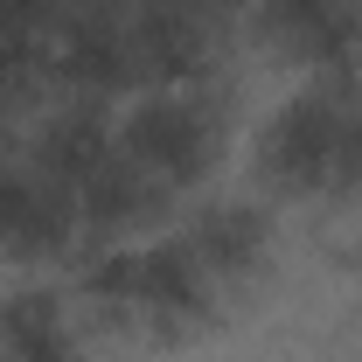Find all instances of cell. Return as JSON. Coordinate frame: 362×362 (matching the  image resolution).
Segmentation results:
<instances>
[{"label":"cell","mask_w":362,"mask_h":362,"mask_svg":"<svg viewBox=\"0 0 362 362\" xmlns=\"http://www.w3.org/2000/svg\"><path fill=\"white\" fill-rule=\"evenodd\" d=\"M216 139H223V112H216L209 90H195V84L146 90V98L126 105V119H119V153L133 168H146L168 195L209 175Z\"/></svg>","instance_id":"6da1fadb"},{"label":"cell","mask_w":362,"mask_h":362,"mask_svg":"<svg viewBox=\"0 0 362 362\" xmlns=\"http://www.w3.org/2000/svg\"><path fill=\"white\" fill-rule=\"evenodd\" d=\"M349 105L334 84H314L300 98H286L265 119V139H258V175L279 188V195H320L341 175V133H349Z\"/></svg>","instance_id":"7a4b0ae2"},{"label":"cell","mask_w":362,"mask_h":362,"mask_svg":"<svg viewBox=\"0 0 362 362\" xmlns=\"http://www.w3.org/2000/svg\"><path fill=\"white\" fill-rule=\"evenodd\" d=\"M49 70L77 98H112V90L139 84V56H133V28H126V0H70L56 14L49 35Z\"/></svg>","instance_id":"3957f363"},{"label":"cell","mask_w":362,"mask_h":362,"mask_svg":"<svg viewBox=\"0 0 362 362\" xmlns=\"http://www.w3.org/2000/svg\"><path fill=\"white\" fill-rule=\"evenodd\" d=\"M216 279L188 251V237H160V244H133V327L146 334H188L216 314Z\"/></svg>","instance_id":"277c9868"},{"label":"cell","mask_w":362,"mask_h":362,"mask_svg":"<svg viewBox=\"0 0 362 362\" xmlns=\"http://www.w3.org/2000/svg\"><path fill=\"white\" fill-rule=\"evenodd\" d=\"M126 28H133V56H139V84H195L209 70V35L216 14L202 0H126Z\"/></svg>","instance_id":"5b68a950"},{"label":"cell","mask_w":362,"mask_h":362,"mask_svg":"<svg viewBox=\"0 0 362 362\" xmlns=\"http://www.w3.org/2000/svg\"><path fill=\"white\" fill-rule=\"evenodd\" d=\"M251 7L265 14V28L300 63H314L327 77L356 70V56H362V0H251Z\"/></svg>","instance_id":"8992f818"},{"label":"cell","mask_w":362,"mask_h":362,"mask_svg":"<svg viewBox=\"0 0 362 362\" xmlns=\"http://www.w3.org/2000/svg\"><path fill=\"white\" fill-rule=\"evenodd\" d=\"M77 202L35 168H0V258H56L77 237Z\"/></svg>","instance_id":"52a82bcc"},{"label":"cell","mask_w":362,"mask_h":362,"mask_svg":"<svg viewBox=\"0 0 362 362\" xmlns=\"http://www.w3.org/2000/svg\"><path fill=\"white\" fill-rule=\"evenodd\" d=\"M119 153V126L105 119V105L98 98H77V105H63V112H49L42 133H35V175L49 188H63V195H77L105 160Z\"/></svg>","instance_id":"ba28073f"},{"label":"cell","mask_w":362,"mask_h":362,"mask_svg":"<svg viewBox=\"0 0 362 362\" xmlns=\"http://www.w3.org/2000/svg\"><path fill=\"white\" fill-rule=\"evenodd\" d=\"M77 202V223L84 230H98V237H133V230H146V223H160V209H168V188L146 175V168H133L126 153H112L98 175L70 195Z\"/></svg>","instance_id":"9c48e42d"},{"label":"cell","mask_w":362,"mask_h":362,"mask_svg":"<svg viewBox=\"0 0 362 362\" xmlns=\"http://www.w3.org/2000/svg\"><path fill=\"white\" fill-rule=\"evenodd\" d=\"M188 237V251L209 265L216 286H237V279H251V272L265 265V244H272V223L258 202H209V209H195V223L181 230Z\"/></svg>","instance_id":"30bf717a"},{"label":"cell","mask_w":362,"mask_h":362,"mask_svg":"<svg viewBox=\"0 0 362 362\" xmlns=\"http://www.w3.org/2000/svg\"><path fill=\"white\" fill-rule=\"evenodd\" d=\"M0 362H84L77 320L49 286H28V293L0 300Z\"/></svg>","instance_id":"8fae6325"},{"label":"cell","mask_w":362,"mask_h":362,"mask_svg":"<svg viewBox=\"0 0 362 362\" xmlns=\"http://www.w3.org/2000/svg\"><path fill=\"white\" fill-rule=\"evenodd\" d=\"M84 300L105 320L133 327V244H112V251H98L84 265Z\"/></svg>","instance_id":"7c38bea8"},{"label":"cell","mask_w":362,"mask_h":362,"mask_svg":"<svg viewBox=\"0 0 362 362\" xmlns=\"http://www.w3.org/2000/svg\"><path fill=\"white\" fill-rule=\"evenodd\" d=\"M341 195H362V98L349 105V133H341V175H334Z\"/></svg>","instance_id":"4fadbf2b"},{"label":"cell","mask_w":362,"mask_h":362,"mask_svg":"<svg viewBox=\"0 0 362 362\" xmlns=\"http://www.w3.org/2000/svg\"><path fill=\"white\" fill-rule=\"evenodd\" d=\"M202 7H209V14L223 21V14H237V7H251V0H202Z\"/></svg>","instance_id":"5bb4252c"},{"label":"cell","mask_w":362,"mask_h":362,"mask_svg":"<svg viewBox=\"0 0 362 362\" xmlns=\"http://www.w3.org/2000/svg\"><path fill=\"white\" fill-rule=\"evenodd\" d=\"M0 168H7V160H0Z\"/></svg>","instance_id":"9a60e30c"}]
</instances>
